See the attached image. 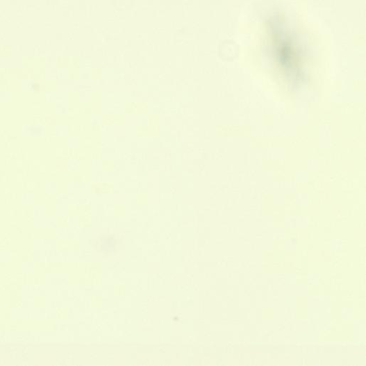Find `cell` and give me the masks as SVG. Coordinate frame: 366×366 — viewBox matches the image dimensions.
Here are the masks:
<instances>
[{
  "label": "cell",
  "instance_id": "obj_1",
  "mask_svg": "<svg viewBox=\"0 0 366 366\" xmlns=\"http://www.w3.org/2000/svg\"><path fill=\"white\" fill-rule=\"evenodd\" d=\"M124 238L117 233H101L92 240V247L97 253L111 256L124 249Z\"/></svg>",
  "mask_w": 366,
  "mask_h": 366
}]
</instances>
